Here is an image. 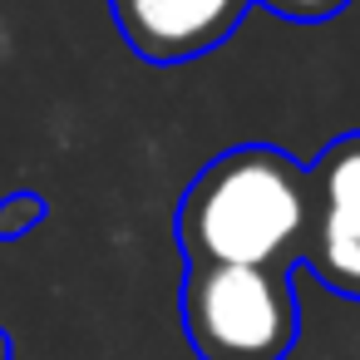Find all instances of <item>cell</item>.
<instances>
[{
  "mask_svg": "<svg viewBox=\"0 0 360 360\" xmlns=\"http://www.w3.org/2000/svg\"><path fill=\"white\" fill-rule=\"evenodd\" d=\"M266 6L281 11V15H296V20H321V15L340 11L345 0H266Z\"/></svg>",
  "mask_w": 360,
  "mask_h": 360,
  "instance_id": "cell-5",
  "label": "cell"
},
{
  "mask_svg": "<svg viewBox=\"0 0 360 360\" xmlns=\"http://www.w3.org/2000/svg\"><path fill=\"white\" fill-rule=\"evenodd\" d=\"M183 326L202 360H281L296 340V301L266 266H193Z\"/></svg>",
  "mask_w": 360,
  "mask_h": 360,
  "instance_id": "cell-2",
  "label": "cell"
},
{
  "mask_svg": "<svg viewBox=\"0 0 360 360\" xmlns=\"http://www.w3.org/2000/svg\"><path fill=\"white\" fill-rule=\"evenodd\" d=\"M306 173L276 148L212 158L178 207V242L193 266H271L306 232Z\"/></svg>",
  "mask_w": 360,
  "mask_h": 360,
  "instance_id": "cell-1",
  "label": "cell"
},
{
  "mask_svg": "<svg viewBox=\"0 0 360 360\" xmlns=\"http://www.w3.org/2000/svg\"><path fill=\"white\" fill-rule=\"evenodd\" d=\"M109 6L124 40L153 65H178L212 50L242 15V0H109Z\"/></svg>",
  "mask_w": 360,
  "mask_h": 360,
  "instance_id": "cell-4",
  "label": "cell"
},
{
  "mask_svg": "<svg viewBox=\"0 0 360 360\" xmlns=\"http://www.w3.org/2000/svg\"><path fill=\"white\" fill-rule=\"evenodd\" d=\"M0 360H11V350H6V340H0Z\"/></svg>",
  "mask_w": 360,
  "mask_h": 360,
  "instance_id": "cell-6",
  "label": "cell"
},
{
  "mask_svg": "<svg viewBox=\"0 0 360 360\" xmlns=\"http://www.w3.org/2000/svg\"><path fill=\"white\" fill-rule=\"evenodd\" d=\"M316 276L345 296H360V134L326 148V158L316 163Z\"/></svg>",
  "mask_w": 360,
  "mask_h": 360,
  "instance_id": "cell-3",
  "label": "cell"
}]
</instances>
